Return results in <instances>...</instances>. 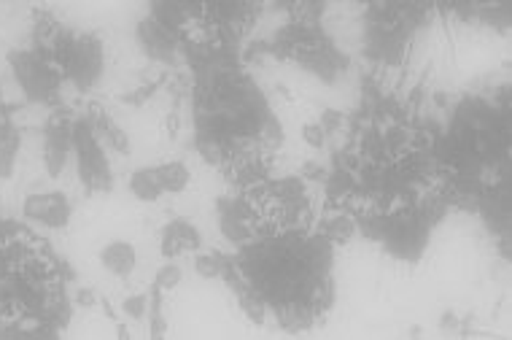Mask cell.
<instances>
[{"label": "cell", "mask_w": 512, "mask_h": 340, "mask_svg": "<svg viewBox=\"0 0 512 340\" xmlns=\"http://www.w3.org/2000/svg\"><path fill=\"white\" fill-rule=\"evenodd\" d=\"M184 278V270L178 265H165V268L157 273V289H176Z\"/></svg>", "instance_id": "obj_14"}, {"label": "cell", "mask_w": 512, "mask_h": 340, "mask_svg": "<svg viewBox=\"0 0 512 340\" xmlns=\"http://www.w3.org/2000/svg\"><path fill=\"white\" fill-rule=\"evenodd\" d=\"M302 135L310 146H321L324 144V127L321 125H305L302 127Z\"/></svg>", "instance_id": "obj_15"}, {"label": "cell", "mask_w": 512, "mask_h": 340, "mask_svg": "<svg viewBox=\"0 0 512 340\" xmlns=\"http://www.w3.org/2000/svg\"><path fill=\"white\" fill-rule=\"evenodd\" d=\"M154 170V176H157L159 187L162 192H170V195H181L186 187H189V181H192V173L186 168L184 162H165V165H157Z\"/></svg>", "instance_id": "obj_9"}, {"label": "cell", "mask_w": 512, "mask_h": 340, "mask_svg": "<svg viewBox=\"0 0 512 340\" xmlns=\"http://www.w3.org/2000/svg\"><path fill=\"white\" fill-rule=\"evenodd\" d=\"M103 130H106L108 146H111V149H116L119 154L130 152V141H127V135H124L122 130L111 122V119H103Z\"/></svg>", "instance_id": "obj_13"}, {"label": "cell", "mask_w": 512, "mask_h": 340, "mask_svg": "<svg viewBox=\"0 0 512 340\" xmlns=\"http://www.w3.org/2000/svg\"><path fill=\"white\" fill-rule=\"evenodd\" d=\"M0 111H3V92H0Z\"/></svg>", "instance_id": "obj_17"}, {"label": "cell", "mask_w": 512, "mask_h": 340, "mask_svg": "<svg viewBox=\"0 0 512 340\" xmlns=\"http://www.w3.org/2000/svg\"><path fill=\"white\" fill-rule=\"evenodd\" d=\"M138 38H141V46L151 60H159V63L173 60V52H176L178 44L176 30H170L168 25H162L157 19H143L138 25Z\"/></svg>", "instance_id": "obj_5"}, {"label": "cell", "mask_w": 512, "mask_h": 340, "mask_svg": "<svg viewBox=\"0 0 512 340\" xmlns=\"http://www.w3.org/2000/svg\"><path fill=\"white\" fill-rule=\"evenodd\" d=\"M143 308H146V297H130V300L124 303V311L133 316H141Z\"/></svg>", "instance_id": "obj_16"}, {"label": "cell", "mask_w": 512, "mask_h": 340, "mask_svg": "<svg viewBox=\"0 0 512 340\" xmlns=\"http://www.w3.org/2000/svg\"><path fill=\"white\" fill-rule=\"evenodd\" d=\"M71 138L84 187L92 189V192H108L111 189V165H108L106 149H103V141L98 138L95 125L87 119H79L71 127Z\"/></svg>", "instance_id": "obj_1"}, {"label": "cell", "mask_w": 512, "mask_h": 340, "mask_svg": "<svg viewBox=\"0 0 512 340\" xmlns=\"http://www.w3.org/2000/svg\"><path fill=\"white\" fill-rule=\"evenodd\" d=\"M354 235H356V222L351 219V216L340 214L327 224V238H332V241L345 243V241H351Z\"/></svg>", "instance_id": "obj_11"}, {"label": "cell", "mask_w": 512, "mask_h": 340, "mask_svg": "<svg viewBox=\"0 0 512 340\" xmlns=\"http://www.w3.org/2000/svg\"><path fill=\"white\" fill-rule=\"evenodd\" d=\"M22 216L27 222L46 227V230H62L71 224L73 206L65 192L60 189H49V192H33L25 197L22 203Z\"/></svg>", "instance_id": "obj_3"}, {"label": "cell", "mask_w": 512, "mask_h": 340, "mask_svg": "<svg viewBox=\"0 0 512 340\" xmlns=\"http://www.w3.org/2000/svg\"><path fill=\"white\" fill-rule=\"evenodd\" d=\"M73 152V138H71V127L62 125V122H52L46 127L44 135V165L49 170V176L57 179L62 176V170L71 160Z\"/></svg>", "instance_id": "obj_4"}, {"label": "cell", "mask_w": 512, "mask_h": 340, "mask_svg": "<svg viewBox=\"0 0 512 340\" xmlns=\"http://www.w3.org/2000/svg\"><path fill=\"white\" fill-rule=\"evenodd\" d=\"M11 68L17 76L19 87L27 98L36 103H49L60 90V76L57 65L38 52H17L11 54Z\"/></svg>", "instance_id": "obj_2"}, {"label": "cell", "mask_w": 512, "mask_h": 340, "mask_svg": "<svg viewBox=\"0 0 512 340\" xmlns=\"http://www.w3.org/2000/svg\"><path fill=\"white\" fill-rule=\"evenodd\" d=\"M127 187H130V192H133L141 203H154V200L162 197V187H159L157 176H154V170L151 168L133 170L130 179H127Z\"/></svg>", "instance_id": "obj_10"}, {"label": "cell", "mask_w": 512, "mask_h": 340, "mask_svg": "<svg viewBox=\"0 0 512 340\" xmlns=\"http://www.w3.org/2000/svg\"><path fill=\"white\" fill-rule=\"evenodd\" d=\"M200 230L195 224L184 222V219H176L173 224H168L165 230V238H162V254L165 257H176L178 251H195L200 249Z\"/></svg>", "instance_id": "obj_7"}, {"label": "cell", "mask_w": 512, "mask_h": 340, "mask_svg": "<svg viewBox=\"0 0 512 340\" xmlns=\"http://www.w3.org/2000/svg\"><path fill=\"white\" fill-rule=\"evenodd\" d=\"M195 270L203 278H216L221 276L224 262H221V257H216V254H200V257L195 260Z\"/></svg>", "instance_id": "obj_12"}, {"label": "cell", "mask_w": 512, "mask_h": 340, "mask_svg": "<svg viewBox=\"0 0 512 340\" xmlns=\"http://www.w3.org/2000/svg\"><path fill=\"white\" fill-rule=\"evenodd\" d=\"M100 265L116 278H130L138 268V251L133 243L111 241L100 249Z\"/></svg>", "instance_id": "obj_6"}, {"label": "cell", "mask_w": 512, "mask_h": 340, "mask_svg": "<svg viewBox=\"0 0 512 340\" xmlns=\"http://www.w3.org/2000/svg\"><path fill=\"white\" fill-rule=\"evenodd\" d=\"M19 146H22V133L17 127L0 119V179H11L19 160Z\"/></svg>", "instance_id": "obj_8"}]
</instances>
